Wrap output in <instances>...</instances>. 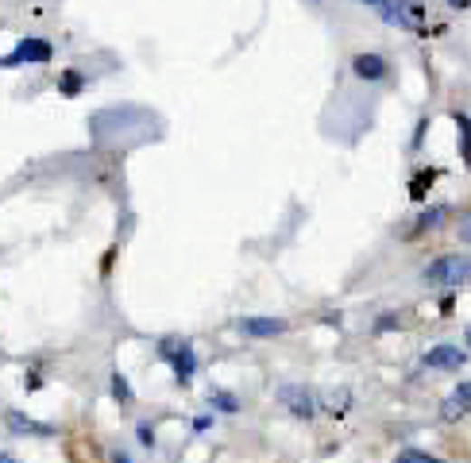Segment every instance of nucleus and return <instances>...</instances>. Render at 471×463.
Returning <instances> with one entry per match:
<instances>
[{
  "instance_id": "7",
  "label": "nucleus",
  "mask_w": 471,
  "mask_h": 463,
  "mask_svg": "<svg viewBox=\"0 0 471 463\" xmlns=\"http://www.w3.org/2000/svg\"><path fill=\"white\" fill-rule=\"evenodd\" d=\"M236 328L244 336H278V332H287V321H278V317H244Z\"/></svg>"
},
{
  "instance_id": "20",
  "label": "nucleus",
  "mask_w": 471,
  "mask_h": 463,
  "mask_svg": "<svg viewBox=\"0 0 471 463\" xmlns=\"http://www.w3.org/2000/svg\"><path fill=\"white\" fill-rule=\"evenodd\" d=\"M0 463H16V459H12V456H5V459H0Z\"/></svg>"
},
{
  "instance_id": "21",
  "label": "nucleus",
  "mask_w": 471,
  "mask_h": 463,
  "mask_svg": "<svg viewBox=\"0 0 471 463\" xmlns=\"http://www.w3.org/2000/svg\"><path fill=\"white\" fill-rule=\"evenodd\" d=\"M467 344H471V328H467Z\"/></svg>"
},
{
  "instance_id": "14",
  "label": "nucleus",
  "mask_w": 471,
  "mask_h": 463,
  "mask_svg": "<svg viewBox=\"0 0 471 463\" xmlns=\"http://www.w3.org/2000/svg\"><path fill=\"white\" fill-rule=\"evenodd\" d=\"M112 394H117L120 402H132V386H127L124 374H112Z\"/></svg>"
},
{
  "instance_id": "19",
  "label": "nucleus",
  "mask_w": 471,
  "mask_h": 463,
  "mask_svg": "<svg viewBox=\"0 0 471 463\" xmlns=\"http://www.w3.org/2000/svg\"><path fill=\"white\" fill-rule=\"evenodd\" d=\"M112 463H132V459H127L124 452H117V456H112Z\"/></svg>"
},
{
  "instance_id": "11",
  "label": "nucleus",
  "mask_w": 471,
  "mask_h": 463,
  "mask_svg": "<svg viewBox=\"0 0 471 463\" xmlns=\"http://www.w3.org/2000/svg\"><path fill=\"white\" fill-rule=\"evenodd\" d=\"M81 74H78V70H66V74H62V81H59V90L66 93V97H78L81 93Z\"/></svg>"
},
{
  "instance_id": "17",
  "label": "nucleus",
  "mask_w": 471,
  "mask_h": 463,
  "mask_svg": "<svg viewBox=\"0 0 471 463\" xmlns=\"http://www.w3.org/2000/svg\"><path fill=\"white\" fill-rule=\"evenodd\" d=\"M139 440H144V444H151V440H155V432H151L147 425H139Z\"/></svg>"
},
{
  "instance_id": "12",
  "label": "nucleus",
  "mask_w": 471,
  "mask_h": 463,
  "mask_svg": "<svg viewBox=\"0 0 471 463\" xmlns=\"http://www.w3.org/2000/svg\"><path fill=\"white\" fill-rule=\"evenodd\" d=\"M394 463H445V459H437L429 452H418V448H406V452H398Z\"/></svg>"
},
{
  "instance_id": "13",
  "label": "nucleus",
  "mask_w": 471,
  "mask_h": 463,
  "mask_svg": "<svg viewBox=\"0 0 471 463\" xmlns=\"http://www.w3.org/2000/svg\"><path fill=\"white\" fill-rule=\"evenodd\" d=\"M445 216H448V209H440V205H437V209H429V213H425L421 221H418V232H425V228H437L440 221H445Z\"/></svg>"
},
{
  "instance_id": "4",
  "label": "nucleus",
  "mask_w": 471,
  "mask_h": 463,
  "mask_svg": "<svg viewBox=\"0 0 471 463\" xmlns=\"http://www.w3.org/2000/svg\"><path fill=\"white\" fill-rule=\"evenodd\" d=\"M467 413H471V379L460 383L445 402H440V417H445V421H460Z\"/></svg>"
},
{
  "instance_id": "10",
  "label": "nucleus",
  "mask_w": 471,
  "mask_h": 463,
  "mask_svg": "<svg viewBox=\"0 0 471 463\" xmlns=\"http://www.w3.org/2000/svg\"><path fill=\"white\" fill-rule=\"evenodd\" d=\"M8 429L12 432H32V437H54L51 425H39V421H32V417H24L16 410H8Z\"/></svg>"
},
{
  "instance_id": "2",
  "label": "nucleus",
  "mask_w": 471,
  "mask_h": 463,
  "mask_svg": "<svg viewBox=\"0 0 471 463\" xmlns=\"http://www.w3.org/2000/svg\"><path fill=\"white\" fill-rule=\"evenodd\" d=\"M51 54H54V51H51L47 39L27 35V39L16 43V51L5 58V66H8V70H16V66H42V62H51Z\"/></svg>"
},
{
  "instance_id": "16",
  "label": "nucleus",
  "mask_w": 471,
  "mask_h": 463,
  "mask_svg": "<svg viewBox=\"0 0 471 463\" xmlns=\"http://www.w3.org/2000/svg\"><path fill=\"white\" fill-rule=\"evenodd\" d=\"M460 240H464V243H471V216H467V221L460 224Z\"/></svg>"
},
{
  "instance_id": "6",
  "label": "nucleus",
  "mask_w": 471,
  "mask_h": 463,
  "mask_svg": "<svg viewBox=\"0 0 471 463\" xmlns=\"http://www.w3.org/2000/svg\"><path fill=\"white\" fill-rule=\"evenodd\" d=\"M367 5L375 8V12H379V16L387 20V24H394V27H406V32H413V16H410L406 8H418V5H398V0H367Z\"/></svg>"
},
{
  "instance_id": "3",
  "label": "nucleus",
  "mask_w": 471,
  "mask_h": 463,
  "mask_svg": "<svg viewBox=\"0 0 471 463\" xmlns=\"http://www.w3.org/2000/svg\"><path fill=\"white\" fill-rule=\"evenodd\" d=\"M163 355L174 364V374H178V383H190L193 379V371H197V359H193V347L190 344H178V340H166L163 344Z\"/></svg>"
},
{
  "instance_id": "5",
  "label": "nucleus",
  "mask_w": 471,
  "mask_h": 463,
  "mask_svg": "<svg viewBox=\"0 0 471 463\" xmlns=\"http://www.w3.org/2000/svg\"><path fill=\"white\" fill-rule=\"evenodd\" d=\"M467 364V352H460L456 344H437L429 355H425V367H440V371H460Z\"/></svg>"
},
{
  "instance_id": "9",
  "label": "nucleus",
  "mask_w": 471,
  "mask_h": 463,
  "mask_svg": "<svg viewBox=\"0 0 471 463\" xmlns=\"http://www.w3.org/2000/svg\"><path fill=\"white\" fill-rule=\"evenodd\" d=\"M352 70L363 81H379V78H387V58H382V54H355Z\"/></svg>"
},
{
  "instance_id": "1",
  "label": "nucleus",
  "mask_w": 471,
  "mask_h": 463,
  "mask_svg": "<svg viewBox=\"0 0 471 463\" xmlns=\"http://www.w3.org/2000/svg\"><path fill=\"white\" fill-rule=\"evenodd\" d=\"M467 279H471L467 255H440L429 263V270H425V282H433V286H460Z\"/></svg>"
},
{
  "instance_id": "8",
  "label": "nucleus",
  "mask_w": 471,
  "mask_h": 463,
  "mask_svg": "<svg viewBox=\"0 0 471 463\" xmlns=\"http://www.w3.org/2000/svg\"><path fill=\"white\" fill-rule=\"evenodd\" d=\"M278 398L290 405L294 417H313V410H317V405H313V394H309V390H302V386H282Z\"/></svg>"
},
{
  "instance_id": "18",
  "label": "nucleus",
  "mask_w": 471,
  "mask_h": 463,
  "mask_svg": "<svg viewBox=\"0 0 471 463\" xmlns=\"http://www.w3.org/2000/svg\"><path fill=\"white\" fill-rule=\"evenodd\" d=\"M448 5H452V8H467V5H471V0H448Z\"/></svg>"
},
{
  "instance_id": "15",
  "label": "nucleus",
  "mask_w": 471,
  "mask_h": 463,
  "mask_svg": "<svg viewBox=\"0 0 471 463\" xmlns=\"http://www.w3.org/2000/svg\"><path fill=\"white\" fill-rule=\"evenodd\" d=\"M212 405H217V410H224V413H236V410H240L232 394H212Z\"/></svg>"
}]
</instances>
